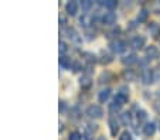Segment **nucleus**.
Wrapping results in <instances>:
<instances>
[{
    "instance_id": "29",
    "label": "nucleus",
    "mask_w": 160,
    "mask_h": 140,
    "mask_svg": "<svg viewBox=\"0 0 160 140\" xmlns=\"http://www.w3.org/2000/svg\"><path fill=\"white\" fill-rule=\"evenodd\" d=\"M138 119H146V112L145 110H138Z\"/></svg>"
},
{
    "instance_id": "31",
    "label": "nucleus",
    "mask_w": 160,
    "mask_h": 140,
    "mask_svg": "<svg viewBox=\"0 0 160 140\" xmlns=\"http://www.w3.org/2000/svg\"><path fill=\"white\" fill-rule=\"evenodd\" d=\"M60 109H61V112H64V110L67 109V106H65V102H60Z\"/></svg>"
},
{
    "instance_id": "18",
    "label": "nucleus",
    "mask_w": 160,
    "mask_h": 140,
    "mask_svg": "<svg viewBox=\"0 0 160 140\" xmlns=\"http://www.w3.org/2000/svg\"><path fill=\"white\" fill-rule=\"evenodd\" d=\"M121 120L122 123H125V125H132V115H130L129 112H123L121 115Z\"/></svg>"
},
{
    "instance_id": "27",
    "label": "nucleus",
    "mask_w": 160,
    "mask_h": 140,
    "mask_svg": "<svg viewBox=\"0 0 160 140\" xmlns=\"http://www.w3.org/2000/svg\"><path fill=\"white\" fill-rule=\"evenodd\" d=\"M70 140H82V136L78 132H72V133L70 134Z\"/></svg>"
},
{
    "instance_id": "28",
    "label": "nucleus",
    "mask_w": 160,
    "mask_h": 140,
    "mask_svg": "<svg viewBox=\"0 0 160 140\" xmlns=\"http://www.w3.org/2000/svg\"><path fill=\"white\" fill-rule=\"evenodd\" d=\"M60 52H61V54L67 52V44L64 43V41H60Z\"/></svg>"
},
{
    "instance_id": "7",
    "label": "nucleus",
    "mask_w": 160,
    "mask_h": 140,
    "mask_svg": "<svg viewBox=\"0 0 160 140\" xmlns=\"http://www.w3.org/2000/svg\"><path fill=\"white\" fill-rule=\"evenodd\" d=\"M102 23L106 26H112L116 23V14L113 12H108L102 16Z\"/></svg>"
},
{
    "instance_id": "23",
    "label": "nucleus",
    "mask_w": 160,
    "mask_h": 140,
    "mask_svg": "<svg viewBox=\"0 0 160 140\" xmlns=\"http://www.w3.org/2000/svg\"><path fill=\"white\" fill-rule=\"evenodd\" d=\"M101 62H102V64H109V62H112V55L108 54V52H103Z\"/></svg>"
},
{
    "instance_id": "4",
    "label": "nucleus",
    "mask_w": 160,
    "mask_h": 140,
    "mask_svg": "<svg viewBox=\"0 0 160 140\" xmlns=\"http://www.w3.org/2000/svg\"><path fill=\"white\" fill-rule=\"evenodd\" d=\"M109 47H111V50L113 52H116V54H121V52H123L125 50H126V44H125L122 40H113V41L109 44Z\"/></svg>"
},
{
    "instance_id": "12",
    "label": "nucleus",
    "mask_w": 160,
    "mask_h": 140,
    "mask_svg": "<svg viewBox=\"0 0 160 140\" xmlns=\"http://www.w3.org/2000/svg\"><path fill=\"white\" fill-rule=\"evenodd\" d=\"M109 128H111V133L113 134V136H116V133H118V130H119V123L115 116H111V118H109Z\"/></svg>"
},
{
    "instance_id": "30",
    "label": "nucleus",
    "mask_w": 160,
    "mask_h": 140,
    "mask_svg": "<svg viewBox=\"0 0 160 140\" xmlns=\"http://www.w3.org/2000/svg\"><path fill=\"white\" fill-rule=\"evenodd\" d=\"M153 10L156 13H160V2H154L153 3Z\"/></svg>"
},
{
    "instance_id": "33",
    "label": "nucleus",
    "mask_w": 160,
    "mask_h": 140,
    "mask_svg": "<svg viewBox=\"0 0 160 140\" xmlns=\"http://www.w3.org/2000/svg\"><path fill=\"white\" fill-rule=\"evenodd\" d=\"M98 140H106V139H105V137L102 136V137H99V139H98Z\"/></svg>"
},
{
    "instance_id": "11",
    "label": "nucleus",
    "mask_w": 160,
    "mask_h": 140,
    "mask_svg": "<svg viewBox=\"0 0 160 140\" xmlns=\"http://www.w3.org/2000/svg\"><path fill=\"white\" fill-rule=\"evenodd\" d=\"M64 33L67 34V37H68V38H71L72 41H75V43H79V41H81V38H79V34L77 33L74 28H65V30H64Z\"/></svg>"
},
{
    "instance_id": "1",
    "label": "nucleus",
    "mask_w": 160,
    "mask_h": 140,
    "mask_svg": "<svg viewBox=\"0 0 160 140\" xmlns=\"http://www.w3.org/2000/svg\"><path fill=\"white\" fill-rule=\"evenodd\" d=\"M87 115L92 119H99V118H102L103 110L99 105H91V106L87 108Z\"/></svg>"
},
{
    "instance_id": "24",
    "label": "nucleus",
    "mask_w": 160,
    "mask_h": 140,
    "mask_svg": "<svg viewBox=\"0 0 160 140\" xmlns=\"http://www.w3.org/2000/svg\"><path fill=\"white\" fill-rule=\"evenodd\" d=\"M121 106H122V105H119L118 102H115V101H113L111 105H109V110H111L112 113H113V112H118V110L121 109Z\"/></svg>"
},
{
    "instance_id": "19",
    "label": "nucleus",
    "mask_w": 160,
    "mask_h": 140,
    "mask_svg": "<svg viewBox=\"0 0 160 140\" xmlns=\"http://www.w3.org/2000/svg\"><path fill=\"white\" fill-rule=\"evenodd\" d=\"M92 82H91V78L88 75H84L81 79H79V85H81L82 88H89Z\"/></svg>"
},
{
    "instance_id": "14",
    "label": "nucleus",
    "mask_w": 160,
    "mask_h": 140,
    "mask_svg": "<svg viewBox=\"0 0 160 140\" xmlns=\"http://www.w3.org/2000/svg\"><path fill=\"white\" fill-rule=\"evenodd\" d=\"M92 22H94V20H92V17H91L89 14H87V13H85V14H82V17L79 18L81 26H84L85 28H89L91 26H92Z\"/></svg>"
},
{
    "instance_id": "26",
    "label": "nucleus",
    "mask_w": 160,
    "mask_h": 140,
    "mask_svg": "<svg viewBox=\"0 0 160 140\" xmlns=\"http://www.w3.org/2000/svg\"><path fill=\"white\" fill-rule=\"evenodd\" d=\"M81 7H82V10H84V12H88V10L92 7V3H91V2H88V0H87V2H82Z\"/></svg>"
},
{
    "instance_id": "6",
    "label": "nucleus",
    "mask_w": 160,
    "mask_h": 140,
    "mask_svg": "<svg viewBox=\"0 0 160 140\" xmlns=\"http://www.w3.org/2000/svg\"><path fill=\"white\" fill-rule=\"evenodd\" d=\"M145 37L143 36H135L132 40H130V47L132 48H135V50H139V48H142L143 46H145Z\"/></svg>"
},
{
    "instance_id": "21",
    "label": "nucleus",
    "mask_w": 160,
    "mask_h": 140,
    "mask_svg": "<svg viewBox=\"0 0 160 140\" xmlns=\"http://www.w3.org/2000/svg\"><path fill=\"white\" fill-rule=\"evenodd\" d=\"M99 4H102V6H105L106 7V9H115V7H116V4H118V3H116V2H115V0H106V2H101V3Z\"/></svg>"
},
{
    "instance_id": "32",
    "label": "nucleus",
    "mask_w": 160,
    "mask_h": 140,
    "mask_svg": "<svg viewBox=\"0 0 160 140\" xmlns=\"http://www.w3.org/2000/svg\"><path fill=\"white\" fill-rule=\"evenodd\" d=\"M154 108H156L157 112H160V102H157V104H154Z\"/></svg>"
},
{
    "instance_id": "8",
    "label": "nucleus",
    "mask_w": 160,
    "mask_h": 140,
    "mask_svg": "<svg viewBox=\"0 0 160 140\" xmlns=\"http://www.w3.org/2000/svg\"><path fill=\"white\" fill-rule=\"evenodd\" d=\"M65 12L70 16H75L78 13V3L77 2H68L65 4Z\"/></svg>"
},
{
    "instance_id": "17",
    "label": "nucleus",
    "mask_w": 160,
    "mask_h": 140,
    "mask_svg": "<svg viewBox=\"0 0 160 140\" xmlns=\"http://www.w3.org/2000/svg\"><path fill=\"white\" fill-rule=\"evenodd\" d=\"M148 17H149V12L146 9H142L139 12V14H138V18H136V20H138V23H143L148 20Z\"/></svg>"
},
{
    "instance_id": "13",
    "label": "nucleus",
    "mask_w": 160,
    "mask_h": 140,
    "mask_svg": "<svg viewBox=\"0 0 160 140\" xmlns=\"http://www.w3.org/2000/svg\"><path fill=\"white\" fill-rule=\"evenodd\" d=\"M154 132H156V125H154L153 122H149L143 126V133H145L146 136H153Z\"/></svg>"
},
{
    "instance_id": "20",
    "label": "nucleus",
    "mask_w": 160,
    "mask_h": 140,
    "mask_svg": "<svg viewBox=\"0 0 160 140\" xmlns=\"http://www.w3.org/2000/svg\"><path fill=\"white\" fill-rule=\"evenodd\" d=\"M60 67L62 68V70H68V68L71 67V61L67 57H61L60 58Z\"/></svg>"
},
{
    "instance_id": "15",
    "label": "nucleus",
    "mask_w": 160,
    "mask_h": 140,
    "mask_svg": "<svg viewBox=\"0 0 160 140\" xmlns=\"http://www.w3.org/2000/svg\"><path fill=\"white\" fill-rule=\"evenodd\" d=\"M111 96V89L109 88H105V89H101L99 94H98V99H99V102H105L108 101V98Z\"/></svg>"
},
{
    "instance_id": "22",
    "label": "nucleus",
    "mask_w": 160,
    "mask_h": 140,
    "mask_svg": "<svg viewBox=\"0 0 160 140\" xmlns=\"http://www.w3.org/2000/svg\"><path fill=\"white\" fill-rule=\"evenodd\" d=\"M123 76L128 79V81H135V79H136V74L133 72L132 70H126V71H125Z\"/></svg>"
},
{
    "instance_id": "3",
    "label": "nucleus",
    "mask_w": 160,
    "mask_h": 140,
    "mask_svg": "<svg viewBox=\"0 0 160 140\" xmlns=\"http://www.w3.org/2000/svg\"><path fill=\"white\" fill-rule=\"evenodd\" d=\"M128 99H129V91H128L125 86H122V88L119 89V92L116 94V96H115L113 101L118 102L119 105H125L128 102Z\"/></svg>"
},
{
    "instance_id": "5",
    "label": "nucleus",
    "mask_w": 160,
    "mask_h": 140,
    "mask_svg": "<svg viewBox=\"0 0 160 140\" xmlns=\"http://www.w3.org/2000/svg\"><path fill=\"white\" fill-rule=\"evenodd\" d=\"M145 54H146V58H148V60H157V58L160 57L159 48L154 46H149L148 48H146Z\"/></svg>"
},
{
    "instance_id": "10",
    "label": "nucleus",
    "mask_w": 160,
    "mask_h": 140,
    "mask_svg": "<svg viewBox=\"0 0 160 140\" xmlns=\"http://www.w3.org/2000/svg\"><path fill=\"white\" fill-rule=\"evenodd\" d=\"M148 30H149V33H150V36L154 37V38H159L160 37V26L157 24V23H150Z\"/></svg>"
},
{
    "instance_id": "2",
    "label": "nucleus",
    "mask_w": 160,
    "mask_h": 140,
    "mask_svg": "<svg viewBox=\"0 0 160 140\" xmlns=\"http://www.w3.org/2000/svg\"><path fill=\"white\" fill-rule=\"evenodd\" d=\"M140 79L145 85H150L152 82H154V72L153 70H149V68H145V70L140 72Z\"/></svg>"
},
{
    "instance_id": "9",
    "label": "nucleus",
    "mask_w": 160,
    "mask_h": 140,
    "mask_svg": "<svg viewBox=\"0 0 160 140\" xmlns=\"http://www.w3.org/2000/svg\"><path fill=\"white\" fill-rule=\"evenodd\" d=\"M95 125H87L84 129V134H82V137H84L85 140H92V137H94V132H95Z\"/></svg>"
},
{
    "instance_id": "25",
    "label": "nucleus",
    "mask_w": 160,
    "mask_h": 140,
    "mask_svg": "<svg viewBox=\"0 0 160 140\" xmlns=\"http://www.w3.org/2000/svg\"><path fill=\"white\" fill-rule=\"evenodd\" d=\"M119 140H133V137L129 132H123V133L121 134V137H119Z\"/></svg>"
},
{
    "instance_id": "16",
    "label": "nucleus",
    "mask_w": 160,
    "mask_h": 140,
    "mask_svg": "<svg viewBox=\"0 0 160 140\" xmlns=\"http://www.w3.org/2000/svg\"><path fill=\"white\" fill-rule=\"evenodd\" d=\"M122 62H123V64H126V65L135 64V62H138V55H136V54H128L126 57H123Z\"/></svg>"
}]
</instances>
